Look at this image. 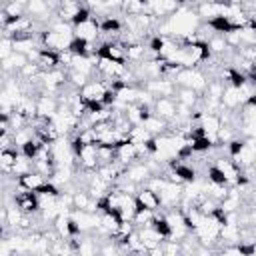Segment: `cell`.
<instances>
[{"label":"cell","mask_w":256,"mask_h":256,"mask_svg":"<svg viewBox=\"0 0 256 256\" xmlns=\"http://www.w3.org/2000/svg\"><path fill=\"white\" fill-rule=\"evenodd\" d=\"M174 82H176V86L192 88L198 94H204V90L208 88L210 78L202 70H198V68H180L176 72V76H174Z\"/></svg>","instance_id":"obj_1"},{"label":"cell","mask_w":256,"mask_h":256,"mask_svg":"<svg viewBox=\"0 0 256 256\" xmlns=\"http://www.w3.org/2000/svg\"><path fill=\"white\" fill-rule=\"evenodd\" d=\"M12 200H14V204H16L24 214L38 216V212H40V198H38V194H36L34 190H26V188H22V186L18 184V186H14V190H12Z\"/></svg>","instance_id":"obj_2"},{"label":"cell","mask_w":256,"mask_h":256,"mask_svg":"<svg viewBox=\"0 0 256 256\" xmlns=\"http://www.w3.org/2000/svg\"><path fill=\"white\" fill-rule=\"evenodd\" d=\"M74 40V34H68V32H58L54 28H44L40 32V42L44 48H50V50H56V52H64L70 48Z\"/></svg>","instance_id":"obj_3"},{"label":"cell","mask_w":256,"mask_h":256,"mask_svg":"<svg viewBox=\"0 0 256 256\" xmlns=\"http://www.w3.org/2000/svg\"><path fill=\"white\" fill-rule=\"evenodd\" d=\"M154 98H160V96H174L176 94V82L168 76H160V78H154V80H146L142 84Z\"/></svg>","instance_id":"obj_4"},{"label":"cell","mask_w":256,"mask_h":256,"mask_svg":"<svg viewBox=\"0 0 256 256\" xmlns=\"http://www.w3.org/2000/svg\"><path fill=\"white\" fill-rule=\"evenodd\" d=\"M74 36L76 38H82V40H88V42H98L100 40V20L96 16L80 22L74 26Z\"/></svg>","instance_id":"obj_5"},{"label":"cell","mask_w":256,"mask_h":256,"mask_svg":"<svg viewBox=\"0 0 256 256\" xmlns=\"http://www.w3.org/2000/svg\"><path fill=\"white\" fill-rule=\"evenodd\" d=\"M198 124H200V128L204 130V134L212 140V144L216 146L218 144V130H220V126H222V118H220V114L218 112H202V116H200V120H198Z\"/></svg>","instance_id":"obj_6"},{"label":"cell","mask_w":256,"mask_h":256,"mask_svg":"<svg viewBox=\"0 0 256 256\" xmlns=\"http://www.w3.org/2000/svg\"><path fill=\"white\" fill-rule=\"evenodd\" d=\"M60 108V100L56 98V94L50 92H42L36 96V114L40 118H52Z\"/></svg>","instance_id":"obj_7"},{"label":"cell","mask_w":256,"mask_h":256,"mask_svg":"<svg viewBox=\"0 0 256 256\" xmlns=\"http://www.w3.org/2000/svg\"><path fill=\"white\" fill-rule=\"evenodd\" d=\"M152 112L158 114L160 118L172 122L176 118V112H178V100L174 96H160L154 100L152 104Z\"/></svg>","instance_id":"obj_8"},{"label":"cell","mask_w":256,"mask_h":256,"mask_svg":"<svg viewBox=\"0 0 256 256\" xmlns=\"http://www.w3.org/2000/svg\"><path fill=\"white\" fill-rule=\"evenodd\" d=\"M116 160H118L122 166H128V164L138 162V160H140V152H138L136 142H132L130 138L122 140V142L116 146Z\"/></svg>","instance_id":"obj_9"},{"label":"cell","mask_w":256,"mask_h":256,"mask_svg":"<svg viewBox=\"0 0 256 256\" xmlns=\"http://www.w3.org/2000/svg\"><path fill=\"white\" fill-rule=\"evenodd\" d=\"M136 202H138V206H144V208H150V210H160L162 208L160 194L156 190H152L150 186H146V184H142L136 190Z\"/></svg>","instance_id":"obj_10"},{"label":"cell","mask_w":256,"mask_h":256,"mask_svg":"<svg viewBox=\"0 0 256 256\" xmlns=\"http://www.w3.org/2000/svg\"><path fill=\"white\" fill-rule=\"evenodd\" d=\"M30 62V58H28V54H24V52H12L8 58H2V72L4 74H16L24 64H28Z\"/></svg>","instance_id":"obj_11"},{"label":"cell","mask_w":256,"mask_h":256,"mask_svg":"<svg viewBox=\"0 0 256 256\" xmlns=\"http://www.w3.org/2000/svg\"><path fill=\"white\" fill-rule=\"evenodd\" d=\"M34 62H38L42 70L60 68V52H56V50H50V48H44V46H42V48L38 50V56H36V60H34Z\"/></svg>","instance_id":"obj_12"},{"label":"cell","mask_w":256,"mask_h":256,"mask_svg":"<svg viewBox=\"0 0 256 256\" xmlns=\"http://www.w3.org/2000/svg\"><path fill=\"white\" fill-rule=\"evenodd\" d=\"M142 126H144V128H146V130H148L152 136H160V134L168 132V128H170V122H168V120H164V118H160L158 114L150 112V114L144 118Z\"/></svg>","instance_id":"obj_13"},{"label":"cell","mask_w":256,"mask_h":256,"mask_svg":"<svg viewBox=\"0 0 256 256\" xmlns=\"http://www.w3.org/2000/svg\"><path fill=\"white\" fill-rule=\"evenodd\" d=\"M44 182H48V178H46L44 174H40L38 170H30V172L18 176V184H20L22 188H26V190H34V192H36Z\"/></svg>","instance_id":"obj_14"},{"label":"cell","mask_w":256,"mask_h":256,"mask_svg":"<svg viewBox=\"0 0 256 256\" xmlns=\"http://www.w3.org/2000/svg\"><path fill=\"white\" fill-rule=\"evenodd\" d=\"M174 98H176L180 104L188 106V108H196V106H200L202 94H198V92H196V90H192V88H182V86H178V88H176Z\"/></svg>","instance_id":"obj_15"},{"label":"cell","mask_w":256,"mask_h":256,"mask_svg":"<svg viewBox=\"0 0 256 256\" xmlns=\"http://www.w3.org/2000/svg\"><path fill=\"white\" fill-rule=\"evenodd\" d=\"M220 102H222V110H238V108L242 106V104H240V98H238V88L226 84Z\"/></svg>","instance_id":"obj_16"},{"label":"cell","mask_w":256,"mask_h":256,"mask_svg":"<svg viewBox=\"0 0 256 256\" xmlns=\"http://www.w3.org/2000/svg\"><path fill=\"white\" fill-rule=\"evenodd\" d=\"M24 14H28V12H26V4L16 2V0H6V2H2V22L8 20V18L24 16Z\"/></svg>","instance_id":"obj_17"},{"label":"cell","mask_w":256,"mask_h":256,"mask_svg":"<svg viewBox=\"0 0 256 256\" xmlns=\"http://www.w3.org/2000/svg\"><path fill=\"white\" fill-rule=\"evenodd\" d=\"M20 156V150L18 148H2L0 152V166H2V174H10L16 160Z\"/></svg>","instance_id":"obj_18"},{"label":"cell","mask_w":256,"mask_h":256,"mask_svg":"<svg viewBox=\"0 0 256 256\" xmlns=\"http://www.w3.org/2000/svg\"><path fill=\"white\" fill-rule=\"evenodd\" d=\"M14 52V38L10 36H2V44H0V58H8Z\"/></svg>","instance_id":"obj_19"}]
</instances>
